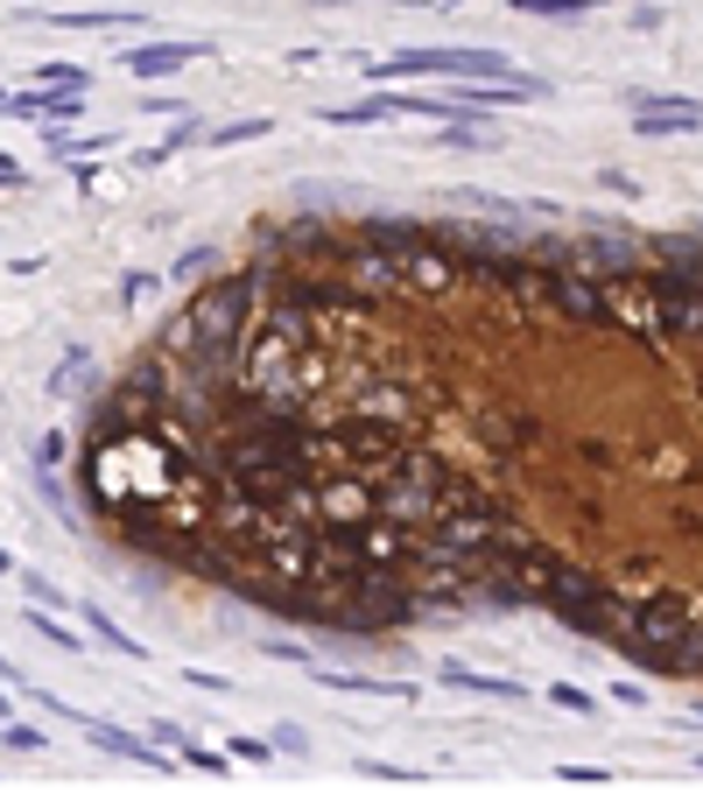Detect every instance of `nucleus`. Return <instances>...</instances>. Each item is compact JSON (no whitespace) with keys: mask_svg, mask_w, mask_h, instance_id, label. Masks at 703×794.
Here are the masks:
<instances>
[{"mask_svg":"<svg viewBox=\"0 0 703 794\" xmlns=\"http://www.w3.org/2000/svg\"><path fill=\"white\" fill-rule=\"evenodd\" d=\"M373 77H528L500 50H465V43H436V50H394L387 64H373Z\"/></svg>","mask_w":703,"mask_h":794,"instance_id":"obj_1","label":"nucleus"},{"mask_svg":"<svg viewBox=\"0 0 703 794\" xmlns=\"http://www.w3.org/2000/svg\"><path fill=\"white\" fill-rule=\"evenodd\" d=\"M542 296L548 309H563L577 331H598V324H619V275H563V267H542Z\"/></svg>","mask_w":703,"mask_h":794,"instance_id":"obj_2","label":"nucleus"},{"mask_svg":"<svg viewBox=\"0 0 703 794\" xmlns=\"http://www.w3.org/2000/svg\"><path fill=\"white\" fill-rule=\"evenodd\" d=\"M703 127V99H682V92H633V134H696Z\"/></svg>","mask_w":703,"mask_h":794,"instance_id":"obj_3","label":"nucleus"},{"mask_svg":"<svg viewBox=\"0 0 703 794\" xmlns=\"http://www.w3.org/2000/svg\"><path fill=\"white\" fill-rule=\"evenodd\" d=\"M78 731H85L99 752H113V760H135V766H148V773H177V760H169L162 745H148V739H135V731L106 724V718H78Z\"/></svg>","mask_w":703,"mask_h":794,"instance_id":"obj_4","label":"nucleus"},{"mask_svg":"<svg viewBox=\"0 0 703 794\" xmlns=\"http://www.w3.org/2000/svg\"><path fill=\"white\" fill-rule=\"evenodd\" d=\"M204 56V43H148V50H120V71L127 77H177V71H190Z\"/></svg>","mask_w":703,"mask_h":794,"instance_id":"obj_5","label":"nucleus"},{"mask_svg":"<svg viewBox=\"0 0 703 794\" xmlns=\"http://www.w3.org/2000/svg\"><path fill=\"white\" fill-rule=\"evenodd\" d=\"M310 682H324V689H338V696H402L408 703V682H373V675H331V668H310Z\"/></svg>","mask_w":703,"mask_h":794,"instance_id":"obj_6","label":"nucleus"},{"mask_svg":"<svg viewBox=\"0 0 703 794\" xmlns=\"http://www.w3.org/2000/svg\"><path fill=\"white\" fill-rule=\"evenodd\" d=\"M56 29H141V14H127V8H64V14H50Z\"/></svg>","mask_w":703,"mask_h":794,"instance_id":"obj_7","label":"nucleus"},{"mask_svg":"<svg viewBox=\"0 0 703 794\" xmlns=\"http://www.w3.org/2000/svg\"><path fill=\"white\" fill-rule=\"evenodd\" d=\"M450 689H471V696H500V703H528L521 682H500V675H471V668H444Z\"/></svg>","mask_w":703,"mask_h":794,"instance_id":"obj_8","label":"nucleus"},{"mask_svg":"<svg viewBox=\"0 0 703 794\" xmlns=\"http://www.w3.org/2000/svg\"><path fill=\"white\" fill-rule=\"evenodd\" d=\"M514 14H535V22H569V14H598L605 0H507Z\"/></svg>","mask_w":703,"mask_h":794,"instance_id":"obj_9","label":"nucleus"},{"mask_svg":"<svg viewBox=\"0 0 703 794\" xmlns=\"http://www.w3.org/2000/svg\"><path fill=\"white\" fill-rule=\"evenodd\" d=\"M268 127H275L268 113H254V120H225V127H204V141H212V148H239V141H260Z\"/></svg>","mask_w":703,"mask_h":794,"instance_id":"obj_10","label":"nucleus"},{"mask_svg":"<svg viewBox=\"0 0 703 794\" xmlns=\"http://www.w3.org/2000/svg\"><path fill=\"white\" fill-rule=\"evenodd\" d=\"M85 626H92V633H99V647H106V654H120V661H141V641H127V633H120V626H113V618H106V612H85Z\"/></svg>","mask_w":703,"mask_h":794,"instance_id":"obj_11","label":"nucleus"},{"mask_svg":"<svg viewBox=\"0 0 703 794\" xmlns=\"http://www.w3.org/2000/svg\"><path fill=\"white\" fill-rule=\"evenodd\" d=\"M190 141H204V127H198V120H177V127H169V141H162V148H141L135 162H141V169H156V162H169V155L190 148Z\"/></svg>","mask_w":703,"mask_h":794,"instance_id":"obj_12","label":"nucleus"},{"mask_svg":"<svg viewBox=\"0 0 703 794\" xmlns=\"http://www.w3.org/2000/svg\"><path fill=\"white\" fill-rule=\"evenodd\" d=\"M548 703L569 710V718H592V724H598V710H605L598 696H592V689H577V682H556V689H548Z\"/></svg>","mask_w":703,"mask_h":794,"instance_id":"obj_13","label":"nucleus"},{"mask_svg":"<svg viewBox=\"0 0 703 794\" xmlns=\"http://www.w3.org/2000/svg\"><path fill=\"white\" fill-rule=\"evenodd\" d=\"M29 626L43 633L50 647H64V654H78V647H85V641H78V633H71V626H56V618H50V605H43V612H29Z\"/></svg>","mask_w":703,"mask_h":794,"instance_id":"obj_14","label":"nucleus"},{"mask_svg":"<svg viewBox=\"0 0 703 794\" xmlns=\"http://www.w3.org/2000/svg\"><path fill=\"white\" fill-rule=\"evenodd\" d=\"M22 591H29V605H50V612H71V597H64V591H56V584H50V576H35V570L22 576Z\"/></svg>","mask_w":703,"mask_h":794,"instance_id":"obj_15","label":"nucleus"},{"mask_svg":"<svg viewBox=\"0 0 703 794\" xmlns=\"http://www.w3.org/2000/svg\"><path fill=\"white\" fill-rule=\"evenodd\" d=\"M78 373H85V352H64V366L50 373V394H78Z\"/></svg>","mask_w":703,"mask_h":794,"instance_id":"obj_16","label":"nucleus"},{"mask_svg":"<svg viewBox=\"0 0 703 794\" xmlns=\"http://www.w3.org/2000/svg\"><path fill=\"white\" fill-rule=\"evenodd\" d=\"M0 745H8V752H43V731H35V724H8V731H0Z\"/></svg>","mask_w":703,"mask_h":794,"instance_id":"obj_17","label":"nucleus"},{"mask_svg":"<svg viewBox=\"0 0 703 794\" xmlns=\"http://www.w3.org/2000/svg\"><path fill=\"white\" fill-rule=\"evenodd\" d=\"M204 267H212V254H204V246H190V254H177V267H169V275H177V282H198Z\"/></svg>","mask_w":703,"mask_h":794,"instance_id":"obj_18","label":"nucleus"},{"mask_svg":"<svg viewBox=\"0 0 703 794\" xmlns=\"http://www.w3.org/2000/svg\"><path fill=\"white\" fill-rule=\"evenodd\" d=\"M556 781H569V787H605L613 773H605V766H556Z\"/></svg>","mask_w":703,"mask_h":794,"instance_id":"obj_19","label":"nucleus"},{"mask_svg":"<svg viewBox=\"0 0 703 794\" xmlns=\"http://www.w3.org/2000/svg\"><path fill=\"white\" fill-rule=\"evenodd\" d=\"M359 773H366V781H423V773H408V766H387V760H359Z\"/></svg>","mask_w":703,"mask_h":794,"instance_id":"obj_20","label":"nucleus"},{"mask_svg":"<svg viewBox=\"0 0 703 794\" xmlns=\"http://www.w3.org/2000/svg\"><path fill=\"white\" fill-rule=\"evenodd\" d=\"M183 682H190V689H212V696H233V682L212 675V668H183Z\"/></svg>","mask_w":703,"mask_h":794,"instance_id":"obj_21","label":"nucleus"},{"mask_svg":"<svg viewBox=\"0 0 703 794\" xmlns=\"http://www.w3.org/2000/svg\"><path fill=\"white\" fill-rule=\"evenodd\" d=\"M233 760H254V766H268V760H275V745H260V739H246V731H239V739H233Z\"/></svg>","mask_w":703,"mask_h":794,"instance_id":"obj_22","label":"nucleus"},{"mask_svg":"<svg viewBox=\"0 0 703 794\" xmlns=\"http://www.w3.org/2000/svg\"><path fill=\"white\" fill-rule=\"evenodd\" d=\"M275 745H281V752H310V731H296V724H281V731H275Z\"/></svg>","mask_w":703,"mask_h":794,"instance_id":"obj_23","label":"nucleus"},{"mask_svg":"<svg viewBox=\"0 0 703 794\" xmlns=\"http://www.w3.org/2000/svg\"><path fill=\"white\" fill-rule=\"evenodd\" d=\"M35 464H43V472H56V464H64V436H43V451H35Z\"/></svg>","mask_w":703,"mask_h":794,"instance_id":"obj_24","label":"nucleus"},{"mask_svg":"<svg viewBox=\"0 0 703 794\" xmlns=\"http://www.w3.org/2000/svg\"><path fill=\"white\" fill-rule=\"evenodd\" d=\"M14 183H29V169L14 162V155H0V190H14Z\"/></svg>","mask_w":703,"mask_h":794,"instance_id":"obj_25","label":"nucleus"},{"mask_svg":"<svg viewBox=\"0 0 703 794\" xmlns=\"http://www.w3.org/2000/svg\"><path fill=\"white\" fill-rule=\"evenodd\" d=\"M0 682H8V689H29V682H22V668H14L8 654H0Z\"/></svg>","mask_w":703,"mask_h":794,"instance_id":"obj_26","label":"nucleus"},{"mask_svg":"<svg viewBox=\"0 0 703 794\" xmlns=\"http://www.w3.org/2000/svg\"><path fill=\"white\" fill-rule=\"evenodd\" d=\"M0 689H8V682H0ZM14 718V703H8V696H0V724H8Z\"/></svg>","mask_w":703,"mask_h":794,"instance_id":"obj_27","label":"nucleus"},{"mask_svg":"<svg viewBox=\"0 0 703 794\" xmlns=\"http://www.w3.org/2000/svg\"><path fill=\"white\" fill-rule=\"evenodd\" d=\"M8 570H14V555H8V549H0V576H8Z\"/></svg>","mask_w":703,"mask_h":794,"instance_id":"obj_28","label":"nucleus"},{"mask_svg":"<svg viewBox=\"0 0 703 794\" xmlns=\"http://www.w3.org/2000/svg\"><path fill=\"white\" fill-rule=\"evenodd\" d=\"M0 113H8V92H0Z\"/></svg>","mask_w":703,"mask_h":794,"instance_id":"obj_29","label":"nucleus"},{"mask_svg":"<svg viewBox=\"0 0 703 794\" xmlns=\"http://www.w3.org/2000/svg\"><path fill=\"white\" fill-rule=\"evenodd\" d=\"M696 773H703V752H696Z\"/></svg>","mask_w":703,"mask_h":794,"instance_id":"obj_30","label":"nucleus"}]
</instances>
